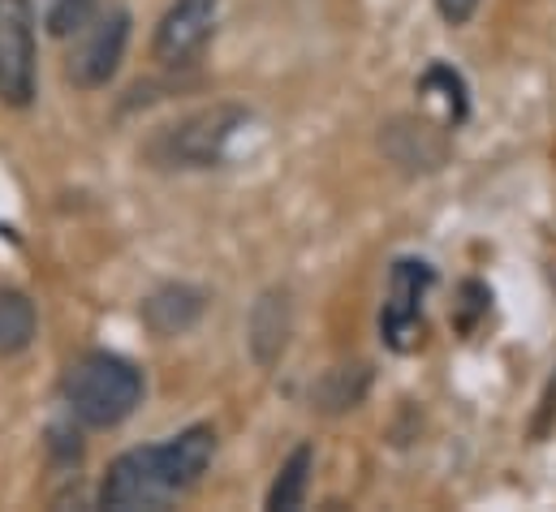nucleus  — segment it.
Returning a JSON list of instances; mask_svg holds the SVG:
<instances>
[{
    "instance_id": "obj_7",
    "label": "nucleus",
    "mask_w": 556,
    "mask_h": 512,
    "mask_svg": "<svg viewBox=\"0 0 556 512\" xmlns=\"http://www.w3.org/2000/svg\"><path fill=\"white\" fill-rule=\"evenodd\" d=\"M216 4L220 0H177L155 26V43H151L155 61L160 65H186L207 43V35L216 26Z\"/></svg>"
},
{
    "instance_id": "obj_15",
    "label": "nucleus",
    "mask_w": 556,
    "mask_h": 512,
    "mask_svg": "<svg viewBox=\"0 0 556 512\" xmlns=\"http://www.w3.org/2000/svg\"><path fill=\"white\" fill-rule=\"evenodd\" d=\"M367 384H371L367 367H337V371H328L319 380V387L311 396L319 400L324 413H341V409H354L367 396Z\"/></svg>"
},
{
    "instance_id": "obj_10",
    "label": "nucleus",
    "mask_w": 556,
    "mask_h": 512,
    "mask_svg": "<svg viewBox=\"0 0 556 512\" xmlns=\"http://www.w3.org/2000/svg\"><path fill=\"white\" fill-rule=\"evenodd\" d=\"M160 457H164V470H168L173 487L177 491H190L207 474V465L216 457V431L212 426H186L181 435H173V439L160 444Z\"/></svg>"
},
{
    "instance_id": "obj_14",
    "label": "nucleus",
    "mask_w": 556,
    "mask_h": 512,
    "mask_svg": "<svg viewBox=\"0 0 556 512\" xmlns=\"http://www.w3.org/2000/svg\"><path fill=\"white\" fill-rule=\"evenodd\" d=\"M311 470H315V448H311V444L293 448V452H289V461L280 465L273 491H268V509H273V512L302 509L306 487H311Z\"/></svg>"
},
{
    "instance_id": "obj_11",
    "label": "nucleus",
    "mask_w": 556,
    "mask_h": 512,
    "mask_svg": "<svg viewBox=\"0 0 556 512\" xmlns=\"http://www.w3.org/2000/svg\"><path fill=\"white\" fill-rule=\"evenodd\" d=\"M418 95L427 108L440 113V126L457 129L466 117H470V91H466V78L444 65V61H431L422 74H418Z\"/></svg>"
},
{
    "instance_id": "obj_17",
    "label": "nucleus",
    "mask_w": 556,
    "mask_h": 512,
    "mask_svg": "<svg viewBox=\"0 0 556 512\" xmlns=\"http://www.w3.org/2000/svg\"><path fill=\"white\" fill-rule=\"evenodd\" d=\"M91 9H96V0H52V13H48V30L52 35H74V30H83L87 26V17H91Z\"/></svg>"
},
{
    "instance_id": "obj_4",
    "label": "nucleus",
    "mask_w": 556,
    "mask_h": 512,
    "mask_svg": "<svg viewBox=\"0 0 556 512\" xmlns=\"http://www.w3.org/2000/svg\"><path fill=\"white\" fill-rule=\"evenodd\" d=\"M435 284V267L427 258H397L389 271V293L380 310V336L393 354H410L422 341V297Z\"/></svg>"
},
{
    "instance_id": "obj_3",
    "label": "nucleus",
    "mask_w": 556,
    "mask_h": 512,
    "mask_svg": "<svg viewBox=\"0 0 556 512\" xmlns=\"http://www.w3.org/2000/svg\"><path fill=\"white\" fill-rule=\"evenodd\" d=\"M247 121H251V113L242 104H212V108H203V113L186 117L181 126L168 129L164 155L177 168H212L225 159L229 142L247 129Z\"/></svg>"
},
{
    "instance_id": "obj_6",
    "label": "nucleus",
    "mask_w": 556,
    "mask_h": 512,
    "mask_svg": "<svg viewBox=\"0 0 556 512\" xmlns=\"http://www.w3.org/2000/svg\"><path fill=\"white\" fill-rule=\"evenodd\" d=\"M126 43H130V13L126 9H113L104 17H96L91 26H83L74 52H70V82L78 91H100L117 78L122 69V56H126Z\"/></svg>"
},
{
    "instance_id": "obj_12",
    "label": "nucleus",
    "mask_w": 556,
    "mask_h": 512,
    "mask_svg": "<svg viewBox=\"0 0 556 512\" xmlns=\"http://www.w3.org/2000/svg\"><path fill=\"white\" fill-rule=\"evenodd\" d=\"M285 345H289V297L280 289H273L251 310V349L264 367H273L285 354Z\"/></svg>"
},
{
    "instance_id": "obj_2",
    "label": "nucleus",
    "mask_w": 556,
    "mask_h": 512,
    "mask_svg": "<svg viewBox=\"0 0 556 512\" xmlns=\"http://www.w3.org/2000/svg\"><path fill=\"white\" fill-rule=\"evenodd\" d=\"M173 496H181L164 470V457H160V444L151 448H130L122 452L104 483H100V504L117 512H135V509H164Z\"/></svg>"
},
{
    "instance_id": "obj_8",
    "label": "nucleus",
    "mask_w": 556,
    "mask_h": 512,
    "mask_svg": "<svg viewBox=\"0 0 556 512\" xmlns=\"http://www.w3.org/2000/svg\"><path fill=\"white\" fill-rule=\"evenodd\" d=\"M380 146L406 172H435L448 159L444 126H427V121H415V117H393L380 133Z\"/></svg>"
},
{
    "instance_id": "obj_18",
    "label": "nucleus",
    "mask_w": 556,
    "mask_h": 512,
    "mask_svg": "<svg viewBox=\"0 0 556 512\" xmlns=\"http://www.w3.org/2000/svg\"><path fill=\"white\" fill-rule=\"evenodd\" d=\"M435 9H440V17L448 26H466L479 13V0H435Z\"/></svg>"
},
{
    "instance_id": "obj_16",
    "label": "nucleus",
    "mask_w": 556,
    "mask_h": 512,
    "mask_svg": "<svg viewBox=\"0 0 556 512\" xmlns=\"http://www.w3.org/2000/svg\"><path fill=\"white\" fill-rule=\"evenodd\" d=\"M488 306H492V289H488L483 280H462V289H457V310H453L457 332H475V323L488 315Z\"/></svg>"
},
{
    "instance_id": "obj_9",
    "label": "nucleus",
    "mask_w": 556,
    "mask_h": 512,
    "mask_svg": "<svg viewBox=\"0 0 556 512\" xmlns=\"http://www.w3.org/2000/svg\"><path fill=\"white\" fill-rule=\"evenodd\" d=\"M207 310V293L194 284H164L142 302V323L155 336H181L190 332Z\"/></svg>"
},
{
    "instance_id": "obj_1",
    "label": "nucleus",
    "mask_w": 556,
    "mask_h": 512,
    "mask_svg": "<svg viewBox=\"0 0 556 512\" xmlns=\"http://www.w3.org/2000/svg\"><path fill=\"white\" fill-rule=\"evenodd\" d=\"M142 400V375L122 354H83L65 371V405L87 426H122Z\"/></svg>"
},
{
    "instance_id": "obj_13",
    "label": "nucleus",
    "mask_w": 556,
    "mask_h": 512,
    "mask_svg": "<svg viewBox=\"0 0 556 512\" xmlns=\"http://www.w3.org/2000/svg\"><path fill=\"white\" fill-rule=\"evenodd\" d=\"M35 341V302L17 289H0V354L13 358Z\"/></svg>"
},
{
    "instance_id": "obj_5",
    "label": "nucleus",
    "mask_w": 556,
    "mask_h": 512,
    "mask_svg": "<svg viewBox=\"0 0 556 512\" xmlns=\"http://www.w3.org/2000/svg\"><path fill=\"white\" fill-rule=\"evenodd\" d=\"M35 100V4L0 0V104L30 108Z\"/></svg>"
}]
</instances>
